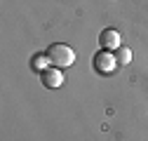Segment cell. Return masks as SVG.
Returning <instances> with one entry per match:
<instances>
[{
	"label": "cell",
	"instance_id": "6da1fadb",
	"mask_svg": "<svg viewBox=\"0 0 148 141\" xmlns=\"http://www.w3.org/2000/svg\"><path fill=\"white\" fill-rule=\"evenodd\" d=\"M47 59L52 66H57V68H68L73 61H75V52H73V47L64 45V42H54L47 47Z\"/></svg>",
	"mask_w": 148,
	"mask_h": 141
},
{
	"label": "cell",
	"instance_id": "7a4b0ae2",
	"mask_svg": "<svg viewBox=\"0 0 148 141\" xmlns=\"http://www.w3.org/2000/svg\"><path fill=\"white\" fill-rule=\"evenodd\" d=\"M92 64H94V70H97L99 75H110V73H115V68H118L115 54H113V52H108V49L97 52L94 59H92Z\"/></svg>",
	"mask_w": 148,
	"mask_h": 141
},
{
	"label": "cell",
	"instance_id": "3957f363",
	"mask_svg": "<svg viewBox=\"0 0 148 141\" xmlns=\"http://www.w3.org/2000/svg\"><path fill=\"white\" fill-rule=\"evenodd\" d=\"M40 82H42L45 90H59V87L64 85V73H61V68L47 66L42 73H40Z\"/></svg>",
	"mask_w": 148,
	"mask_h": 141
},
{
	"label": "cell",
	"instance_id": "277c9868",
	"mask_svg": "<svg viewBox=\"0 0 148 141\" xmlns=\"http://www.w3.org/2000/svg\"><path fill=\"white\" fill-rule=\"evenodd\" d=\"M99 45L101 49H108V52H115L120 47V33L115 28H103L99 33Z\"/></svg>",
	"mask_w": 148,
	"mask_h": 141
},
{
	"label": "cell",
	"instance_id": "5b68a950",
	"mask_svg": "<svg viewBox=\"0 0 148 141\" xmlns=\"http://www.w3.org/2000/svg\"><path fill=\"white\" fill-rule=\"evenodd\" d=\"M113 54H115L118 66H127L129 61H132V49H129V47H118V49L113 52Z\"/></svg>",
	"mask_w": 148,
	"mask_h": 141
},
{
	"label": "cell",
	"instance_id": "8992f818",
	"mask_svg": "<svg viewBox=\"0 0 148 141\" xmlns=\"http://www.w3.org/2000/svg\"><path fill=\"white\" fill-rule=\"evenodd\" d=\"M47 64H49L47 54H35V57L31 59V68H33V70H38V73H42V70L47 68Z\"/></svg>",
	"mask_w": 148,
	"mask_h": 141
}]
</instances>
